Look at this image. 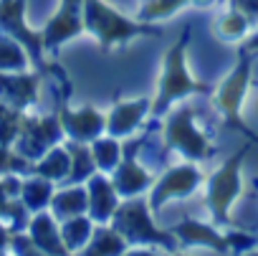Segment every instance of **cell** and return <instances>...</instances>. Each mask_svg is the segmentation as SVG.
Wrapping results in <instances>:
<instances>
[{"label": "cell", "instance_id": "e575fe53", "mask_svg": "<svg viewBox=\"0 0 258 256\" xmlns=\"http://www.w3.org/2000/svg\"><path fill=\"white\" fill-rule=\"evenodd\" d=\"M142 3H145V0H142Z\"/></svg>", "mask_w": 258, "mask_h": 256}, {"label": "cell", "instance_id": "836d02e7", "mask_svg": "<svg viewBox=\"0 0 258 256\" xmlns=\"http://www.w3.org/2000/svg\"><path fill=\"white\" fill-rule=\"evenodd\" d=\"M255 114H258V104H255Z\"/></svg>", "mask_w": 258, "mask_h": 256}, {"label": "cell", "instance_id": "ac0fdd59", "mask_svg": "<svg viewBox=\"0 0 258 256\" xmlns=\"http://www.w3.org/2000/svg\"><path fill=\"white\" fill-rule=\"evenodd\" d=\"M48 211L58 218V223L69 221L74 216L89 213V188H86V183H66L63 188H56Z\"/></svg>", "mask_w": 258, "mask_h": 256}, {"label": "cell", "instance_id": "8992f818", "mask_svg": "<svg viewBox=\"0 0 258 256\" xmlns=\"http://www.w3.org/2000/svg\"><path fill=\"white\" fill-rule=\"evenodd\" d=\"M162 140H165V150L177 152L182 160L205 163V160L213 158V142L198 127L195 109L190 104H185V107L172 109V112L165 114Z\"/></svg>", "mask_w": 258, "mask_h": 256}, {"label": "cell", "instance_id": "7402d4cb", "mask_svg": "<svg viewBox=\"0 0 258 256\" xmlns=\"http://www.w3.org/2000/svg\"><path fill=\"white\" fill-rule=\"evenodd\" d=\"M53 193H56V183L33 173L31 178L23 180V190H21V200L28 206L31 213H38V211H46L53 200Z\"/></svg>", "mask_w": 258, "mask_h": 256}, {"label": "cell", "instance_id": "4316f807", "mask_svg": "<svg viewBox=\"0 0 258 256\" xmlns=\"http://www.w3.org/2000/svg\"><path fill=\"white\" fill-rule=\"evenodd\" d=\"M185 6H190V0H145L137 18L145 23H160L180 13Z\"/></svg>", "mask_w": 258, "mask_h": 256}, {"label": "cell", "instance_id": "d4e9b609", "mask_svg": "<svg viewBox=\"0 0 258 256\" xmlns=\"http://www.w3.org/2000/svg\"><path fill=\"white\" fill-rule=\"evenodd\" d=\"M89 147H91V155H94L99 173H106V175H111L124 158V145L119 142V137H111V135L96 137Z\"/></svg>", "mask_w": 258, "mask_h": 256}, {"label": "cell", "instance_id": "7a4b0ae2", "mask_svg": "<svg viewBox=\"0 0 258 256\" xmlns=\"http://www.w3.org/2000/svg\"><path fill=\"white\" fill-rule=\"evenodd\" d=\"M187 43H190V28H185L180 41H175L165 54L162 74L157 81V94L152 96V117H165L172 109V104H177L180 99L213 91L208 84L192 79L187 69Z\"/></svg>", "mask_w": 258, "mask_h": 256}, {"label": "cell", "instance_id": "4dcf8cb0", "mask_svg": "<svg viewBox=\"0 0 258 256\" xmlns=\"http://www.w3.org/2000/svg\"><path fill=\"white\" fill-rule=\"evenodd\" d=\"M84 3H86V0H61V6L71 8V11H84Z\"/></svg>", "mask_w": 258, "mask_h": 256}, {"label": "cell", "instance_id": "30bf717a", "mask_svg": "<svg viewBox=\"0 0 258 256\" xmlns=\"http://www.w3.org/2000/svg\"><path fill=\"white\" fill-rule=\"evenodd\" d=\"M0 31L16 36L31 51L33 64L41 71L46 69V61H43V51H46L43 33L33 31L26 23V0H0Z\"/></svg>", "mask_w": 258, "mask_h": 256}, {"label": "cell", "instance_id": "ffe728a7", "mask_svg": "<svg viewBox=\"0 0 258 256\" xmlns=\"http://www.w3.org/2000/svg\"><path fill=\"white\" fill-rule=\"evenodd\" d=\"M250 26H253V21L245 13H240L238 8H228L213 23V33L225 43H243L250 36Z\"/></svg>", "mask_w": 258, "mask_h": 256}, {"label": "cell", "instance_id": "6da1fadb", "mask_svg": "<svg viewBox=\"0 0 258 256\" xmlns=\"http://www.w3.org/2000/svg\"><path fill=\"white\" fill-rule=\"evenodd\" d=\"M111 226L126 238L129 251L142 248V253H150L152 248L160 251H177L180 238L170 228H160L155 223V213L150 208V200L137 195V198H126L119 203Z\"/></svg>", "mask_w": 258, "mask_h": 256}, {"label": "cell", "instance_id": "4fadbf2b", "mask_svg": "<svg viewBox=\"0 0 258 256\" xmlns=\"http://www.w3.org/2000/svg\"><path fill=\"white\" fill-rule=\"evenodd\" d=\"M170 231L180 238V246H200V248H210V251H220V253H230V236L220 233L218 226H208L200 223L190 216H182L180 223L170 226Z\"/></svg>", "mask_w": 258, "mask_h": 256}, {"label": "cell", "instance_id": "e0dca14e", "mask_svg": "<svg viewBox=\"0 0 258 256\" xmlns=\"http://www.w3.org/2000/svg\"><path fill=\"white\" fill-rule=\"evenodd\" d=\"M26 231L31 233V238H33V243L41 253H58V256L69 253V248L61 238V223L48 208L33 213Z\"/></svg>", "mask_w": 258, "mask_h": 256}, {"label": "cell", "instance_id": "9c48e42d", "mask_svg": "<svg viewBox=\"0 0 258 256\" xmlns=\"http://www.w3.org/2000/svg\"><path fill=\"white\" fill-rule=\"evenodd\" d=\"M147 142V132L145 135H135L124 142V158L116 165V170L111 173V183L119 193L121 200L126 198H137L142 193H147L155 185L152 173L137 160V152L142 150V145Z\"/></svg>", "mask_w": 258, "mask_h": 256}, {"label": "cell", "instance_id": "1f68e13d", "mask_svg": "<svg viewBox=\"0 0 258 256\" xmlns=\"http://www.w3.org/2000/svg\"><path fill=\"white\" fill-rule=\"evenodd\" d=\"M13 112H16V109H13V107H11V104L6 101V99H0V122H3L6 117H11Z\"/></svg>", "mask_w": 258, "mask_h": 256}, {"label": "cell", "instance_id": "484cf974", "mask_svg": "<svg viewBox=\"0 0 258 256\" xmlns=\"http://www.w3.org/2000/svg\"><path fill=\"white\" fill-rule=\"evenodd\" d=\"M66 147H69L71 160H74L69 183H86L94 173H99V168H96V163H94V155H91V147H89V145L66 140Z\"/></svg>", "mask_w": 258, "mask_h": 256}, {"label": "cell", "instance_id": "3957f363", "mask_svg": "<svg viewBox=\"0 0 258 256\" xmlns=\"http://www.w3.org/2000/svg\"><path fill=\"white\" fill-rule=\"evenodd\" d=\"M253 64H255V54H250L240 46L233 69L213 89V104L223 117V127L233 130V132H240L250 140H255V135L250 132V127L243 119V101H245L250 81H253Z\"/></svg>", "mask_w": 258, "mask_h": 256}, {"label": "cell", "instance_id": "d6986e66", "mask_svg": "<svg viewBox=\"0 0 258 256\" xmlns=\"http://www.w3.org/2000/svg\"><path fill=\"white\" fill-rule=\"evenodd\" d=\"M71 165H74V160H71L69 147H66V145H56V147H51L41 160L33 163V173H38V175L53 180L56 185H61V183H69V178H71Z\"/></svg>", "mask_w": 258, "mask_h": 256}, {"label": "cell", "instance_id": "ba28073f", "mask_svg": "<svg viewBox=\"0 0 258 256\" xmlns=\"http://www.w3.org/2000/svg\"><path fill=\"white\" fill-rule=\"evenodd\" d=\"M203 183V173L198 168V163H190V160H182L172 168L165 170L162 178L155 180V185L150 188V208L152 213L157 216L170 200H182V198H190Z\"/></svg>", "mask_w": 258, "mask_h": 256}, {"label": "cell", "instance_id": "cb8c5ba5", "mask_svg": "<svg viewBox=\"0 0 258 256\" xmlns=\"http://www.w3.org/2000/svg\"><path fill=\"white\" fill-rule=\"evenodd\" d=\"M129 243L126 238L111 226V223H96V231L89 241V246L84 248L86 256H96V253H126Z\"/></svg>", "mask_w": 258, "mask_h": 256}, {"label": "cell", "instance_id": "f1b7e54d", "mask_svg": "<svg viewBox=\"0 0 258 256\" xmlns=\"http://www.w3.org/2000/svg\"><path fill=\"white\" fill-rule=\"evenodd\" d=\"M240 46H243L245 51H250V54H255V56H258V28H255V31H250V36H248Z\"/></svg>", "mask_w": 258, "mask_h": 256}, {"label": "cell", "instance_id": "5bb4252c", "mask_svg": "<svg viewBox=\"0 0 258 256\" xmlns=\"http://www.w3.org/2000/svg\"><path fill=\"white\" fill-rule=\"evenodd\" d=\"M38 71H0V99L13 109L28 112L38 99Z\"/></svg>", "mask_w": 258, "mask_h": 256}, {"label": "cell", "instance_id": "83f0119b", "mask_svg": "<svg viewBox=\"0 0 258 256\" xmlns=\"http://www.w3.org/2000/svg\"><path fill=\"white\" fill-rule=\"evenodd\" d=\"M230 8H238L253 23H258V0H230Z\"/></svg>", "mask_w": 258, "mask_h": 256}, {"label": "cell", "instance_id": "2e32d148", "mask_svg": "<svg viewBox=\"0 0 258 256\" xmlns=\"http://www.w3.org/2000/svg\"><path fill=\"white\" fill-rule=\"evenodd\" d=\"M43 43H46V51H53L63 43H69L71 38L86 33V23H84V11H71V8H58L48 23L43 26Z\"/></svg>", "mask_w": 258, "mask_h": 256}, {"label": "cell", "instance_id": "44dd1931", "mask_svg": "<svg viewBox=\"0 0 258 256\" xmlns=\"http://www.w3.org/2000/svg\"><path fill=\"white\" fill-rule=\"evenodd\" d=\"M94 231H96V221L89 213H81V216H74L69 221H61V238H63L69 253H74V251L84 253V248L89 246V241L94 236Z\"/></svg>", "mask_w": 258, "mask_h": 256}, {"label": "cell", "instance_id": "603a6c76", "mask_svg": "<svg viewBox=\"0 0 258 256\" xmlns=\"http://www.w3.org/2000/svg\"><path fill=\"white\" fill-rule=\"evenodd\" d=\"M31 51L11 33L0 31V71H31Z\"/></svg>", "mask_w": 258, "mask_h": 256}, {"label": "cell", "instance_id": "9a60e30c", "mask_svg": "<svg viewBox=\"0 0 258 256\" xmlns=\"http://www.w3.org/2000/svg\"><path fill=\"white\" fill-rule=\"evenodd\" d=\"M86 188H89V216L96 223H111V218L121 203V198L111 183V175L94 173L86 180Z\"/></svg>", "mask_w": 258, "mask_h": 256}, {"label": "cell", "instance_id": "d6a6232c", "mask_svg": "<svg viewBox=\"0 0 258 256\" xmlns=\"http://www.w3.org/2000/svg\"><path fill=\"white\" fill-rule=\"evenodd\" d=\"M215 3H218V0H190V6H195V8H210Z\"/></svg>", "mask_w": 258, "mask_h": 256}, {"label": "cell", "instance_id": "8fae6325", "mask_svg": "<svg viewBox=\"0 0 258 256\" xmlns=\"http://www.w3.org/2000/svg\"><path fill=\"white\" fill-rule=\"evenodd\" d=\"M150 114H152V96L116 101L106 112V135L119 137V140L135 137L142 130V124Z\"/></svg>", "mask_w": 258, "mask_h": 256}, {"label": "cell", "instance_id": "5b68a950", "mask_svg": "<svg viewBox=\"0 0 258 256\" xmlns=\"http://www.w3.org/2000/svg\"><path fill=\"white\" fill-rule=\"evenodd\" d=\"M248 152H250V145H243L228 160H223L220 168H215L205 180V206H208L210 221L218 228L233 226L230 208L243 193L240 173H243V160L248 158Z\"/></svg>", "mask_w": 258, "mask_h": 256}, {"label": "cell", "instance_id": "f546056e", "mask_svg": "<svg viewBox=\"0 0 258 256\" xmlns=\"http://www.w3.org/2000/svg\"><path fill=\"white\" fill-rule=\"evenodd\" d=\"M11 231L6 228V223L0 221V251H6V248H11Z\"/></svg>", "mask_w": 258, "mask_h": 256}, {"label": "cell", "instance_id": "7c38bea8", "mask_svg": "<svg viewBox=\"0 0 258 256\" xmlns=\"http://www.w3.org/2000/svg\"><path fill=\"white\" fill-rule=\"evenodd\" d=\"M58 119H61V127L66 132V140H74V142L91 145L96 137L106 135V114L99 112L96 107L71 109V107L61 104Z\"/></svg>", "mask_w": 258, "mask_h": 256}, {"label": "cell", "instance_id": "52a82bcc", "mask_svg": "<svg viewBox=\"0 0 258 256\" xmlns=\"http://www.w3.org/2000/svg\"><path fill=\"white\" fill-rule=\"evenodd\" d=\"M66 137L58 112L56 114H41V117H26L23 114V124H21V135L13 145V150L23 158H28L31 163L41 160L51 147L61 145Z\"/></svg>", "mask_w": 258, "mask_h": 256}, {"label": "cell", "instance_id": "277c9868", "mask_svg": "<svg viewBox=\"0 0 258 256\" xmlns=\"http://www.w3.org/2000/svg\"><path fill=\"white\" fill-rule=\"evenodd\" d=\"M84 23H86V33H91L101 51L109 54L114 46L129 43L132 38H142V36H157V28L152 23L145 21H132L124 13H119L116 8H111L106 0H86L84 3Z\"/></svg>", "mask_w": 258, "mask_h": 256}]
</instances>
